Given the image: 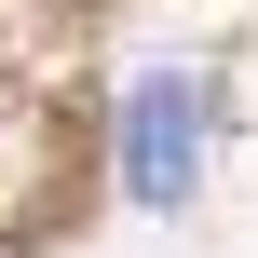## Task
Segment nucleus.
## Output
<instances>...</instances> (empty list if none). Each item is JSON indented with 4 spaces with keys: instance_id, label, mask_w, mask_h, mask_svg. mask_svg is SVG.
Instances as JSON below:
<instances>
[{
    "instance_id": "f257e3e1",
    "label": "nucleus",
    "mask_w": 258,
    "mask_h": 258,
    "mask_svg": "<svg viewBox=\"0 0 258 258\" xmlns=\"http://www.w3.org/2000/svg\"><path fill=\"white\" fill-rule=\"evenodd\" d=\"M109 150H122V190H136V204H190V177H204V150H218V82H204V68H136Z\"/></svg>"
}]
</instances>
